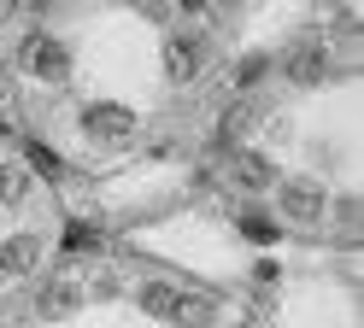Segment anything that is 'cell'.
I'll list each match as a JSON object with an SVG mask.
<instances>
[{"label": "cell", "mask_w": 364, "mask_h": 328, "mask_svg": "<svg viewBox=\"0 0 364 328\" xmlns=\"http://www.w3.org/2000/svg\"><path fill=\"white\" fill-rule=\"evenodd\" d=\"M24 70L41 77V82H65L71 77V47L53 41V35H30L24 41Z\"/></svg>", "instance_id": "obj_1"}, {"label": "cell", "mask_w": 364, "mask_h": 328, "mask_svg": "<svg viewBox=\"0 0 364 328\" xmlns=\"http://www.w3.org/2000/svg\"><path fill=\"white\" fill-rule=\"evenodd\" d=\"M82 129L95 141H124V135H135V111L129 106H88L82 111Z\"/></svg>", "instance_id": "obj_2"}, {"label": "cell", "mask_w": 364, "mask_h": 328, "mask_svg": "<svg viewBox=\"0 0 364 328\" xmlns=\"http://www.w3.org/2000/svg\"><path fill=\"white\" fill-rule=\"evenodd\" d=\"M282 211L294 223H317V217H323V187H317V182H288L282 187Z\"/></svg>", "instance_id": "obj_3"}, {"label": "cell", "mask_w": 364, "mask_h": 328, "mask_svg": "<svg viewBox=\"0 0 364 328\" xmlns=\"http://www.w3.org/2000/svg\"><path fill=\"white\" fill-rule=\"evenodd\" d=\"M165 70H171V82H194L200 77V41L194 35H171L165 41Z\"/></svg>", "instance_id": "obj_4"}, {"label": "cell", "mask_w": 364, "mask_h": 328, "mask_svg": "<svg viewBox=\"0 0 364 328\" xmlns=\"http://www.w3.org/2000/svg\"><path fill=\"white\" fill-rule=\"evenodd\" d=\"M171 322H176V328H212V322H218V299H206V293H176Z\"/></svg>", "instance_id": "obj_5"}, {"label": "cell", "mask_w": 364, "mask_h": 328, "mask_svg": "<svg viewBox=\"0 0 364 328\" xmlns=\"http://www.w3.org/2000/svg\"><path fill=\"white\" fill-rule=\"evenodd\" d=\"M36 258H41V234H12V241L0 246V270L18 275V270H30Z\"/></svg>", "instance_id": "obj_6"}, {"label": "cell", "mask_w": 364, "mask_h": 328, "mask_svg": "<svg viewBox=\"0 0 364 328\" xmlns=\"http://www.w3.org/2000/svg\"><path fill=\"white\" fill-rule=\"evenodd\" d=\"M77 305H82L77 281H48V288H41V317H71Z\"/></svg>", "instance_id": "obj_7"}, {"label": "cell", "mask_w": 364, "mask_h": 328, "mask_svg": "<svg viewBox=\"0 0 364 328\" xmlns=\"http://www.w3.org/2000/svg\"><path fill=\"white\" fill-rule=\"evenodd\" d=\"M288 77H294V82H317V77H323V47H317V41L306 47V41H300V47L288 53Z\"/></svg>", "instance_id": "obj_8"}, {"label": "cell", "mask_w": 364, "mask_h": 328, "mask_svg": "<svg viewBox=\"0 0 364 328\" xmlns=\"http://www.w3.org/2000/svg\"><path fill=\"white\" fill-rule=\"evenodd\" d=\"M235 182H241V187H270V182H277V164H270L264 153H241Z\"/></svg>", "instance_id": "obj_9"}, {"label": "cell", "mask_w": 364, "mask_h": 328, "mask_svg": "<svg viewBox=\"0 0 364 328\" xmlns=\"http://www.w3.org/2000/svg\"><path fill=\"white\" fill-rule=\"evenodd\" d=\"M30 194V170H24V164H0V199H24Z\"/></svg>", "instance_id": "obj_10"}, {"label": "cell", "mask_w": 364, "mask_h": 328, "mask_svg": "<svg viewBox=\"0 0 364 328\" xmlns=\"http://www.w3.org/2000/svg\"><path fill=\"white\" fill-rule=\"evenodd\" d=\"M171 305H176V288H165V281H147V288H141V311L171 317Z\"/></svg>", "instance_id": "obj_11"}, {"label": "cell", "mask_w": 364, "mask_h": 328, "mask_svg": "<svg viewBox=\"0 0 364 328\" xmlns=\"http://www.w3.org/2000/svg\"><path fill=\"white\" fill-rule=\"evenodd\" d=\"M264 70H270V59H264V53H247V59L235 65V82H241V88H253V82L264 77Z\"/></svg>", "instance_id": "obj_12"}, {"label": "cell", "mask_w": 364, "mask_h": 328, "mask_svg": "<svg viewBox=\"0 0 364 328\" xmlns=\"http://www.w3.org/2000/svg\"><path fill=\"white\" fill-rule=\"evenodd\" d=\"M24 158L36 164V170H41V176H59V158H53L48 147H41V141H24Z\"/></svg>", "instance_id": "obj_13"}, {"label": "cell", "mask_w": 364, "mask_h": 328, "mask_svg": "<svg viewBox=\"0 0 364 328\" xmlns=\"http://www.w3.org/2000/svg\"><path fill=\"white\" fill-rule=\"evenodd\" d=\"M241 234L247 241H277V223L270 217H241Z\"/></svg>", "instance_id": "obj_14"}, {"label": "cell", "mask_w": 364, "mask_h": 328, "mask_svg": "<svg viewBox=\"0 0 364 328\" xmlns=\"http://www.w3.org/2000/svg\"><path fill=\"white\" fill-rule=\"evenodd\" d=\"M65 252H95V229H65Z\"/></svg>", "instance_id": "obj_15"}, {"label": "cell", "mask_w": 364, "mask_h": 328, "mask_svg": "<svg viewBox=\"0 0 364 328\" xmlns=\"http://www.w3.org/2000/svg\"><path fill=\"white\" fill-rule=\"evenodd\" d=\"M341 229H347V234H358V199H347V205H341Z\"/></svg>", "instance_id": "obj_16"}, {"label": "cell", "mask_w": 364, "mask_h": 328, "mask_svg": "<svg viewBox=\"0 0 364 328\" xmlns=\"http://www.w3.org/2000/svg\"><path fill=\"white\" fill-rule=\"evenodd\" d=\"M0 281H6V270H0Z\"/></svg>", "instance_id": "obj_17"}]
</instances>
